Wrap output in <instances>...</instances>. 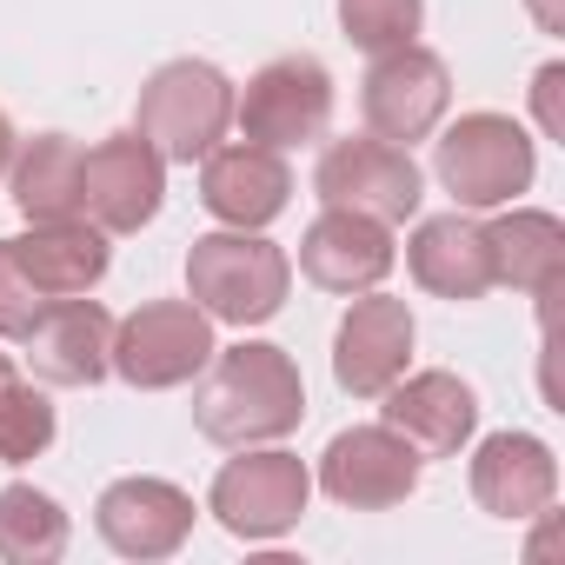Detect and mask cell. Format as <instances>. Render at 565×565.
<instances>
[{"instance_id":"obj_5","label":"cell","mask_w":565,"mask_h":565,"mask_svg":"<svg viewBox=\"0 0 565 565\" xmlns=\"http://www.w3.org/2000/svg\"><path fill=\"white\" fill-rule=\"evenodd\" d=\"M114 373L134 393H167L186 386L213 360V320L193 300H147L114 327Z\"/></svg>"},{"instance_id":"obj_10","label":"cell","mask_w":565,"mask_h":565,"mask_svg":"<svg viewBox=\"0 0 565 565\" xmlns=\"http://www.w3.org/2000/svg\"><path fill=\"white\" fill-rule=\"evenodd\" d=\"M167 200V160L140 134H114L81 153V213L100 233H140Z\"/></svg>"},{"instance_id":"obj_19","label":"cell","mask_w":565,"mask_h":565,"mask_svg":"<svg viewBox=\"0 0 565 565\" xmlns=\"http://www.w3.org/2000/svg\"><path fill=\"white\" fill-rule=\"evenodd\" d=\"M8 253L41 300H74L107 279V233L94 220H34V233L8 239Z\"/></svg>"},{"instance_id":"obj_18","label":"cell","mask_w":565,"mask_h":565,"mask_svg":"<svg viewBox=\"0 0 565 565\" xmlns=\"http://www.w3.org/2000/svg\"><path fill=\"white\" fill-rule=\"evenodd\" d=\"M472 499L492 519H539L558 499V459L532 433H492L472 452Z\"/></svg>"},{"instance_id":"obj_11","label":"cell","mask_w":565,"mask_h":565,"mask_svg":"<svg viewBox=\"0 0 565 565\" xmlns=\"http://www.w3.org/2000/svg\"><path fill=\"white\" fill-rule=\"evenodd\" d=\"M320 486H327V499H340L353 512H386V505L413 499L419 452L393 426H353L320 452Z\"/></svg>"},{"instance_id":"obj_29","label":"cell","mask_w":565,"mask_h":565,"mask_svg":"<svg viewBox=\"0 0 565 565\" xmlns=\"http://www.w3.org/2000/svg\"><path fill=\"white\" fill-rule=\"evenodd\" d=\"M8 386H14V360H8V353H0V393H8Z\"/></svg>"},{"instance_id":"obj_17","label":"cell","mask_w":565,"mask_h":565,"mask_svg":"<svg viewBox=\"0 0 565 565\" xmlns=\"http://www.w3.org/2000/svg\"><path fill=\"white\" fill-rule=\"evenodd\" d=\"M386 426L413 446V452H426V459H452L466 439H472V426H479V393L459 380V373H399L393 386H386Z\"/></svg>"},{"instance_id":"obj_26","label":"cell","mask_w":565,"mask_h":565,"mask_svg":"<svg viewBox=\"0 0 565 565\" xmlns=\"http://www.w3.org/2000/svg\"><path fill=\"white\" fill-rule=\"evenodd\" d=\"M41 294L28 287V273L14 266V253H8V239H0V340H28V327L41 320Z\"/></svg>"},{"instance_id":"obj_2","label":"cell","mask_w":565,"mask_h":565,"mask_svg":"<svg viewBox=\"0 0 565 565\" xmlns=\"http://www.w3.org/2000/svg\"><path fill=\"white\" fill-rule=\"evenodd\" d=\"M287 287H294V266L273 239L233 226V233H200L193 253H186V294L206 320H226V327H259L287 307Z\"/></svg>"},{"instance_id":"obj_16","label":"cell","mask_w":565,"mask_h":565,"mask_svg":"<svg viewBox=\"0 0 565 565\" xmlns=\"http://www.w3.org/2000/svg\"><path fill=\"white\" fill-rule=\"evenodd\" d=\"M287 193H294L287 160H279L273 147H259V140H246V147H213V153L200 160V200H206V213L226 220V226L259 233L266 220L287 213Z\"/></svg>"},{"instance_id":"obj_4","label":"cell","mask_w":565,"mask_h":565,"mask_svg":"<svg viewBox=\"0 0 565 565\" xmlns=\"http://www.w3.org/2000/svg\"><path fill=\"white\" fill-rule=\"evenodd\" d=\"M532 134L512 120V114H459L446 127V140L433 147V173L439 186L479 213V206H505L532 186Z\"/></svg>"},{"instance_id":"obj_23","label":"cell","mask_w":565,"mask_h":565,"mask_svg":"<svg viewBox=\"0 0 565 565\" xmlns=\"http://www.w3.org/2000/svg\"><path fill=\"white\" fill-rule=\"evenodd\" d=\"M67 552V512L41 486H0V558L47 565Z\"/></svg>"},{"instance_id":"obj_13","label":"cell","mask_w":565,"mask_h":565,"mask_svg":"<svg viewBox=\"0 0 565 565\" xmlns=\"http://www.w3.org/2000/svg\"><path fill=\"white\" fill-rule=\"evenodd\" d=\"M107 353H114V313L87 294L41 307V320L28 327V360H34V380L47 386H100L114 373Z\"/></svg>"},{"instance_id":"obj_9","label":"cell","mask_w":565,"mask_h":565,"mask_svg":"<svg viewBox=\"0 0 565 565\" xmlns=\"http://www.w3.org/2000/svg\"><path fill=\"white\" fill-rule=\"evenodd\" d=\"M313 193L327 206H347V213H373V220H413L419 213V167L406 147L366 134V140H333L320 153V173H313Z\"/></svg>"},{"instance_id":"obj_12","label":"cell","mask_w":565,"mask_h":565,"mask_svg":"<svg viewBox=\"0 0 565 565\" xmlns=\"http://www.w3.org/2000/svg\"><path fill=\"white\" fill-rule=\"evenodd\" d=\"M94 525L100 539L120 552V558H173L193 532V499L173 486V479H114L94 505Z\"/></svg>"},{"instance_id":"obj_21","label":"cell","mask_w":565,"mask_h":565,"mask_svg":"<svg viewBox=\"0 0 565 565\" xmlns=\"http://www.w3.org/2000/svg\"><path fill=\"white\" fill-rule=\"evenodd\" d=\"M486 246H492V287L545 300L565 273V226L545 206H512L505 220L486 226Z\"/></svg>"},{"instance_id":"obj_7","label":"cell","mask_w":565,"mask_h":565,"mask_svg":"<svg viewBox=\"0 0 565 565\" xmlns=\"http://www.w3.org/2000/svg\"><path fill=\"white\" fill-rule=\"evenodd\" d=\"M307 492H313V472L294 459V452H246L220 466L213 492H206V512L233 532V539H279L294 532L300 512H307Z\"/></svg>"},{"instance_id":"obj_27","label":"cell","mask_w":565,"mask_h":565,"mask_svg":"<svg viewBox=\"0 0 565 565\" xmlns=\"http://www.w3.org/2000/svg\"><path fill=\"white\" fill-rule=\"evenodd\" d=\"M558 87H565V67L552 61V67H539V120H545V134H565V114H558Z\"/></svg>"},{"instance_id":"obj_20","label":"cell","mask_w":565,"mask_h":565,"mask_svg":"<svg viewBox=\"0 0 565 565\" xmlns=\"http://www.w3.org/2000/svg\"><path fill=\"white\" fill-rule=\"evenodd\" d=\"M406 266L426 294L439 300H479L492 294V246H486V226L459 206V213H439V220H419V233L406 239Z\"/></svg>"},{"instance_id":"obj_3","label":"cell","mask_w":565,"mask_h":565,"mask_svg":"<svg viewBox=\"0 0 565 565\" xmlns=\"http://www.w3.org/2000/svg\"><path fill=\"white\" fill-rule=\"evenodd\" d=\"M233 127V81L213 61H167L134 107V134L160 153V160H206L220 147V134Z\"/></svg>"},{"instance_id":"obj_6","label":"cell","mask_w":565,"mask_h":565,"mask_svg":"<svg viewBox=\"0 0 565 565\" xmlns=\"http://www.w3.org/2000/svg\"><path fill=\"white\" fill-rule=\"evenodd\" d=\"M233 120H239L246 140H259L273 153L307 147L333 120V74L313 54H279L246 81V94L233 100Z\"/></svg>"},{"instance_id":"obj_15","label":"cell","mask_w":565,"mask_h":565,"mask_svg":"<svg viewBox=\"0 0 565 565\" xmlns=\"http://www.w3.org/2000/svg\"><path fill=\"white\" fill-rule=\"evenodd\" d=\"M300 273L327 294H373L380 279L393 273V233L386 220L373 213H347V206H327L307 239H300Z\"/></svg>"},{"instance_id":"obj_14","label":"cell","mask_w":565,"mask_h":565,"mask_svg":"<svg viewBox=\"0 0 565 565\" xmlns=\"http://www.w3.org/2000/svg\"><path fill=\"white\" fill-rule=\"evenodd\" d=\"M406 360H413V313H406V300H386V294L353 300V313L333 333V380H340V393L380 399L406 373Z\"/></svg>"},{"instance_id":"obj_25","label":"cell","mask_w":565,"mask_h":565,"mask_svg":"<svg viewBox=\"0 0 565 565\" xmlns=\"http://www.w3.org/2000/svg\"><path fill=\"white\" fill-rule=\"evenodd\" d=\"M419 21H426V0H340V28H347V41L366 47V54L406 47V41L419 34Z\"/></svg>"},{"instance_id":"obj_28","label":"cell","mask_w":565,"mask_h":565,"mask_svg":"<svg viewBox=\"0 0 565 565\" xmlns=\"http://www.w3.org/2000/svg\"><path fill=\"white\" fill-rule=\"evenodd\" d=\"M8 160H14V127H8V114H0V173H8Z\"/></svg>"},{"instance_id":"obj_24","label":"cell","mask_w":565,"mask_h":565,"mask_svg":"<svg viewBox=\"0 0 565 565\" xmlns=\"http://www.w3.org/2000/svg\"><path fill=\"white\" fill-rule=\"evenodd\" d=\"M54 446V399L41 386H8L0 393V466H28Z\"/></svg>"},{"instance_id":"obj_8","label":"cell","mask_w":565,"mask_h":565,"mask_svg":"<svg viewBox=\"0 0 565 565\" xmlns=\"http://www.w3.org/2000/svg\"><path fill=\"white\" fill-rule=\"evenodd\" d=\"M360 107H366V127H373L380 140L413 147V140H426V134L446 120V107H452V74H446V61H439L433 47L406 41V47H393V54H373L366 81H360Z\"/></svg>"},{"instance_id":"obj_1","label":"cell","mask_w":565,"mask_h":565,"mask_svg":"<svg viewBox=\"0 0 565 565\" xmlns=\"http://www.w3.org/2000/svg\"><path fill=\"white\" fill-rule=\"evenodd\" d=\"M307 419V380L294 366L287 347L266 340H239V347H213L206 380L193 386V426L213 446H273Z\"/></svg>"},{"instance_id":"obj_22","label":"cell","mask_w":565,"mask_h":565,"mask_svg":"<svg viewBox=\"0 0 565 565\" xmlns=\"http://www.w3.org/2000/svg\"><path fill=\"white\" fill-rule=\"evenodd\" d=\"M14 206L28 220H74L81 213V140L67 134H34L14 160Z\"/></svg>"}]
</instances>
